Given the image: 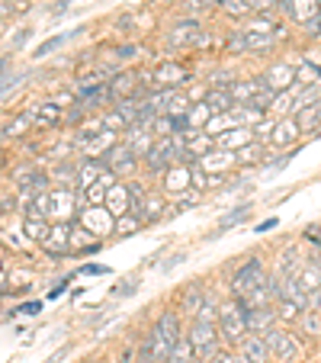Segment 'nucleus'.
Segmentation results:
<instances>
[{
  "label": "nucleus",
  "mask_w": 321,
  "mask_h": 363,
  "mask_svg": "<svg viewBox=\"0 0 321 363\" xmlns=\"http://www.w3.org/2000/svg\"><path fill=\"white\" fill-rule=\"evenodd\" d=\"M218 335H222L225 347H238V341L247 335V309L241 299H225L218 302Z\"/></svg>",
  "instance_id": "obj_1"
},
{
  "label": "nucleus",
  "mask_w": 321,
  "mask_h": 363,
  "mask_svg": "<svg viewBox=\"0 0 321 363\" xmlns=\"http://www.w3.org/2000/svg\"><path fill=\"white\" fill-rule=\"evenodd\" d=\"M183 335V325H180V312L177 309H164V312L154 318V325L148 328V338H151L154 344V354H158V360H168L170 347L177 344V338Z\"/></svg>",
  "instance_id": "obj_2"
},
{
  "label": "nucleus",
  "mask_w": 321,
  "mask_h": 363,
  "mask_svg": "<svg viewBox=\"0 0 321 363\" xmlns=\"http://www.w3.org/2000/svg\"><path fill=\"white\" fill-rule=\"evenodd\" d=\"M187 338L196 350V360L199 363H212V357L222 350V335H218V325H209V321L193 318L187 328Z\"/></svg>",
  "instance_id": "obj_3"
},
{
  "label": "nucleus",
  "mask_w": 321,
  "mask_h": 363,
  "mask_svg": "<svg viewBox=\"0 0 321 363\" xmlns=\"http://www.w3.org/2000/svg\"><path fill=\"white\" fill-rule=\"evenodd\" d=\"M267 277H270V273H267L264 260H260V258H247L245 264H241L235 273H231V280H228V296H231V299H245V296L251 293L254 287H260Z\"/></svg>",
  "instance_id": "obj_4"
},
{
  "label": "nucleus",
  "mask_w": 321,
  "mask_h": 363,
  "mask_svg": "<svg viewBox=\"0 0 321 363\" xmlns=\"http://www.w3.org/2000/svg\"><path fill=\"white\" fill-rule=\"evenodd\" d=\"M267 344H270V354L276 363H299L302 360V344L296 341V335L286 325H276V328L267 331Z\"/></svg>",
  "instance_id": "obj_5"
},
{
  "label": "nucleus",
  "mask_w": 321,
  "mask_h": 363,
  "mask_svg": "<svg viewBox=\"0 0 321 363\" xmlns=\"http://www.w3.org/2000/svg\"><path fill=\"white\" fill-rule=\"evenodd\" d=\"M106 164V171H110L112 177H119V180H126V177H132L135 171L141 168V158L132 151L129 145H122V142H116V145L110 148V151L100 158Z\"/></svg>",
  "instance_id": "obj_6"
},
{
  "label": "nucleus",
  "mask_w": 321,
  "mask_h": 363,
  "mask_svg": "<svg viewBox=\"0 0 321 363\" xmlns=\"http://www.w3.org/2000/svg\"><path fill=\"white\" fill-rule=\"evenodd\" d=\"M203 20H196V16H183V20H177L174 26L168 29V35H164V45H168L170 52H183V49H193L196 39H199V33H203Z\"/></svg>",
  "instance_id": "obj_7"
},
{
  "label": "nucleus",
  "mask_w": 321,
  "mask_h": 363,
  "mask_svg": "<svg viewBox=\"0 0 321 363\" xmlns=\"http://www.w3.org/2000/svg\"><path fill=\"white\" fill-rule=\"evenodd\" d=\"M177 148H174V139H154V145L148 148V154L141 158V168L148 171V174H154V177H160L164 171L170 168V164H177Z\"/></svg>",
  "instance_id": "obj_8"
},
{
  "label": "nucleus",
  "mask_w": 321,
  "mask_h": 363,
  "mask_svg": "<svg viewBox=\"0 0 321 363\" xmlns=\"http://www.w3.org/2000/svg\"><path fill=\"white\" fill-rule=\"evenodd\" d=\"M168 216H170V209H168V193H164V190H148L145 200H141V209H139V219L145 222V229H148V225L164 222Z\"/></svg>",
  "instance_id": "obj_9"
},
{
  "label": "nucleus",
  "mask_w": 321,
  "mask_h": 363,
  "mask_svg": "<svg viewBox=\"0 0 321 363\" xmlns=\"http://www.w3.org/2000/svg\"><path fill=\"white\" fill-rule=\"evenodd\" d=\"M299 122H296V116H276V126H273L270 132V142L267 145L276 148V151H289V148L299 142Z\"/></svg>",
  "instance_id": "obj_10"
},
{
  "label": "nucleus",
  "mask_w": 321,
  "mask_h": 363,
  "mask_svg": "<svg viewBox=\"0 0 321 363\" xmlns=\"http://www.w3.org/2000/svg\"><path fill=\"white\" fill-rule=\"evenodd\" d=\"M260 81H264V84L270 87L273 93L289 91V87L296 84V64H289V62H273L270 68L260 74Z\"/></svg>",
  "instance_id": "obj_11"
},
{
  "label": "nucleus",
  "mask_w": 321,
  "mask_h": 363,
  "mask_svg": "<svg viewBox=\"0 0 321 363\" xmlns=\"http://www.w3.org/2000/svg\"><path fill=\"white\" fill-rule=\"evenodd\" d=\"M100 251H103V238H97L84 225H71V254L74 258H91Z\"/></svg>",
  "instance_id": "obj_12"
},
{
  "label": "nucleus",
  "mask_w": 321,
  "mask_h": 363,
  "mask_svg": "<svg viewBox=\"0 0 321 363\" xmlns=\"http://www.w3.org/2000/svg\"><path fill=\"white\" fill-rule=\"evenodd\" d=\"M39 248H42L49 258H64V254H71V222H52L49 238H45Z\"/></svg>",
  "instance_id": "obj_13"
},
{
  "label": "nucleus",
  "mask_w": 321,
  "mask_h": 363,
  "mask_svg": "<svg viewBox=\"0 0 321 363\" xmlns=\"http://www.w3.org/2000/svg\"><path fill=\"white\" fill-rule=\"evenodd\" d=\"M279 10H286V16L299 26H308L321 16V0H283Z\"/></svg>",
  "instance_id": "obj_14"
},
{
  "label": "nucleus",
  "mask_w": 321,
  "mask_h": 363,
  "mask_svg": "<svg viewBox=\"0 0 321 363\" xmlns=\"http://www.w3.org/2000/svg\"><path fill=\"white\" fill-rule=\"evenodd\" d=\"M81 219H84V229H91L97 238L103 235H112V225H116V219H112V212L106 209V206H81Z\"/></svg>",
  "instance_id": "obj_15"
},
{
  "label": "nucleus",
  "mask_w": 321,
  "mask_h": 363,
  "mask_svg": "<svg viewBox=\"0 0 321 363\" xmlns=\"http://www.w3.org/2000/svg\"><path fill=\"white\" fill-rule=\"evenodd\" d=\"M189 77H193V74H189L183 64L168 62V64H158V68L151 71V84L154 87H183Z\"/></svg>",
  "instance_id": "obj_16"
},
{
  "label": "nucleus",
  "mask_w": 321,
  "mask_h": 363,
  "mask_svg": "<svg viewBox=\"0 0 321 363\" xmlns=\"http://www.w3.org/2000/svg\"><path fill=\"white\" fill-rule=\"evenodd\" d=\"M116 142H119V132H112V129H103V132L91 135V139H81V142H77V151L84 154V158H103V154L110 151Z\"/></svg>",
  "instance_id": "obj_17"
},
{
  "label": "nucleus",
  "mask_w": 321,
  "mask_h": 363,
  "mask_svg": "<svg viewBox=\"0 0 321 363\" xmlns=\"http://www.w3.org/2000/svg\"><path fill=\"white\" fill-rule=\"evenodd\" d=\"M26 113L33 116V126H35V129H52V126H58V122L64 119V110L55 103V100H42V103H33Z\"/></svg>",
  "instance_id": "obj_18"
},
{
  "label": "nucleus",
  "mask_w": 321,
  "mask_h": 363,
  "mask_svg": "<svg viewBox=\"0 0 321 363\" xmlns=\"http://www.w3.org/2000/svg\"><path fill=\"white\" fill-rule=\"evenodd\" d=\"M129 203H132V196H129V180H112L110 187H106V200H103V206L112 212V219L126 216Z\"/></svg>",
  "instance_id": "obj_19"
},
{
  "label": "nucleus",
  "mask_w": 321,
  "mask_h": 363,
  "mask_svg": "<svg viewBox=\"0 0 321 363\" xmlns=\"http://www.w3.org/2000/svg\"><path fill=\"white\" fill-rule=\"evenodd\" d=\"M273 148L267 145V142H247L245 148H238L235 151V161H238V168L241 171H254V168H260V164H264L267 161V154H270Z\"/></svg>",
  "instance_id": "obj_20"
},
{
  "label": "nucleus",
  "mask_w": 321,
  "mask_h": 363,
  "mask_svg": "<svg viewBox=\"0 0 321 363\" xmlns=\"http://www.w3.org/2000/svg\"><path fill=\"white\" fill-rule=\"evenodd\" d=\"M238 350H241L251 363H270L273 360L270 344H267L264 335H245L241 341H238Z\"/></svg>",
  "instance_id": "obj_21"
},
{
  "label": "nucleus",
  "mask_w": 321,
  "mask_h": 363,
  "mask_svg": "<svg viewBox=\"0 0 321 363\" xmlns=\"http://www.w3.org/2000/svg\"><path fill=\"white\" fill-rule=\"evenodd\" d=\"M164 180H160V190L164 193H183V190H189V164H183V161H177V164H170L168 171H164Z\"/></svg>",
  "instance_id": "obj_22"
},
{
  "label": "nucleus",
  "mask_w": 321,
  "mask_h": 363,
  "mask_svg": "<svg viewBox=\"0 0 321 363\" xmlns=\"http://www.w3.org/2000/svg\"><path fill=\"white\" fill-rule=\"evenodd\" d=\"M279 318H276V309L267 306V309H247V335H267L270 328H276Z\"/></svg>",
  "instance_id": "obj_23"
},
{
  "label": "nucleus",
  "mask_w": 321,
  "mask_h": 363,
  "mask_svg": "<svg viewBox=\"0 0 321 363\" xmlns=\"http://www.w3.org/2000/svg\"><path fill=\"white\" fill-rule=\"evenodd\" d=\"M199 164H203L209 174H228V171L238 168V161H235V151H225V148H212L206 158H199Z\"/></svg>",
  "instance_id": "obj_24"
},
{
  "label": "nucleus",
  "mask_w": 321,
  "mask_h": 363,
  "mask_svg": "<svg viewBox=\"0 0 321 363\" xmlns=\"http://www.w3.org/2000/svg\"><path fill=\"white\" fill-rule=\"evenodd\" d=\"M203 299H206V293H203V287L199 283H187V287L180 289V296H177V312H183V315H189V318H196V312H199V306H203Z\"/></svg>",
  "instance_id": "obj_25"
},
{
  "label": "nucleus",
  "mask_w": 321,
  "mask_h": 363,
  "mask_svg": "<svg viewBox=\"0 0 321 363\" xmlns=\"http://www.w3.org/2000/svg\"><path fill=\"white\" fill-rule=\"evenodd\" d=\"M264 87L267 84L260 81V74H257V77H235V81L228 84V91H231V97H235V103H251Z\"/></svg>",
  "instance_id": "obj_26"
},
{
  "label": "nucleus",
  "mask_w": 321,
  "mask_h": 363,
  "mask_svg": "<svg viewBox=\"0 0 321 363\" xmlns=\"http://www.w3.org/2000/svg\"><path fill=\"white\" fill-rule=\"evenodd\" d=\"M247 142H254L251 126H231V129H225L222 135H216V145L225 148V151H238V148H245Z\"/></svg>",
  "instance_id": "obj_27"
},
{
  "label": "nucleus",
  "mask_w": 321,
  "mask_h": 363,
  "mask_svg": "<svg viewBox=\"0 0 321 363\" xmlns=\"http://www.w3.org/2000/svg\"><path fill=\"white\" fill-rule=\"evenodd\" d=\"M119 142L122 145H129L139 158H145L148 154V148L154 145V135H151V129H141V126H132V129H126V132L119 135Z\"/></svg>",
  "instance_id": "obj_28"
},
{
  "label": "nucleus",
  "mask_w": 321,
  "mask_h": 363,
  "mask_svg": "<svg viewBox=\"0 0 321 363\" xmlns=\"http://www.w3.org/2000/svg\"><path fill=\"white\" fill-rule=\"evenodd\" d=\"M251 212H254V206H251V203H238V206H231V209L225 212V216H218L216 235H225V231L238 229V225H245L247 219H251Z\"/></svg>",
  "instance_id": "obj_29"
},
{
  "label": "nucleus",
  "mask_w": 321,
  "mask_h": 363,
  "mask_svg": "<svg viewBox=\"0 0 321 363\" xmlns=\"http://www.w3.org/2000/svg\"><path fill=\"white\" fill-rule=\"evenodd\" d=\"M293 116H296V122H299V132L302 135H315L321 129V100H318V103L302 106V110H296Z\"/></svg>",
  "instance_id": "obj_30"
},
{
  "label": "nucleus",
  "mask_w": 321,
  "mask_h": 363,
  "mask_svg": "<svg viewBox=\"0 0 321 363\" xmlns=\"http://www.w3.org/2000/svg\"><path fill=\"white\" fill-rule=\"evenodd\" d=\"M273 309H276V318L279 325H299V318L305 315V302H296V299H276L273 302Z\"/></svg>",
  "instance_id": "obj_31"
},
{
  "label": "nucleus",
  "mask_w": 321,
  "mask_h": 363,
  "mask_svg": "<svg viewBox=\"0 0 321 363\" xmlns=\"http://www.w3.org/2000/svg\"><path fill=\"white\" fill-rule=\"evenodd\" d=\"M296 280H299L302 293H315V289H321V264H315V260H308V264H299V270L293 273Z\"/></svg>",
  "instance_id": "obj_32"
},
{
  "label": "nucleus",
  "mask_w": 321,
  "mask_h": 363,
  "mask_svg": "<svg viewBox=\"0 0 321 363\" xmlns=\"http://www.w3.org/2000/svg\"><path fill=\"white\" fill-rule=\"evenodd\" d=\"M203 103L209 106L212 113H231L235 110V97H231L228 87H209L203 97Z\"/></svg>",
  "instance_id": "obj_33"
},
{
  "label": "nucleus",
  "mask_w": 321,
  "mask_h": 363,
  "mask_svg": "<svg viewBox=\"0 0 321 363\" xmlns=\"http://www.w3.org/2000/svg\"><path fill=\"white\" fill-rule=\"evenodd\" d=\"M296 84L299 87L321 84V64L308 62V58H299V62H296Z\"/></svg>",
  "instance_id": "obj_34"
},
{
  "label": "nucleus",
  "mask_w": 321,
  "mask_h": 363,
  "mask_svg": "<svg viewBox=\"0 0 321 363\" xmlns=\"http://www.w3.org/2000/svg\"><path fill=\"white\" fill-rule=\"evenodd\" d=\"M49 229H52V222L45 216H26L23 219V231H26V238L35 241V245H42L45 238H49Z\"/></svg>",
  "instance_id": "obj_35"
},
{
  "label": "nucleus",
  "mask_w": 321,
  "mask_h": 363,
  "mask_svg": "<svg viewBox=\"0 0 321 363\" xmlns=\"http://www.w3.org/2000/svg\"><path fill=\"white\" fill-rule=\"evenodd\" d=\"M164 363H199V360H196L193 344H189V338H187V331L177 338V344L170 347V354H168V360H164Z\"/></svg>",
  "instance_id": "obj_36"
},
{
  "label": "nucleus",
  "mask_w": 321,
  "mask_h": 363,
  "mask_svg": "<svg viewBox=\"0 0 321 363\" xmlns=\"http://www.w3.org/2000/svg\"><path fill=\"white\" fill-rule=\"evenodd\" d=\"M29 129H35L33 126V116H29V113H20V116H13L7 126L0 129V135H7V139H23Z\"/></svg>",
  "instance_id": "obj_37"
},
{
  "label": "nucleus",
  "mask_w": 321,
  "mask_h": 363,
  "mask_svg": "<svg viewBox=\"0 0 321 363\" xmlns=\"http://www.w3.org/2000/svg\"><path fill=\"white\" fill-rule=\"evenodd\" d=\"M141 229H145V222H141L135 212H126V216L116 219V225H112V235H116V238H129V235H135V231H141Z\"/></svg>",
  "instance_id": "obj_38"
},
{
  "label": "nucleus",
  "mask_w": 321,
  "mask_h": 363,
  "mask_svg": "<svg viewBox=\"0 0 321 363\" xmlns=\"http://www.w3.org/2000/svg\"><path fill=\"white\" fill-rule=\"evenodd\" d=\"M218 10H225L235 20H247L254 13V0H218Z\"/></svg>",
  "instance_id": "obj_39"
},
{
  "label": "nucleus",
  "mask_w": 321,
  "mask_h": 363,
  "mask_svg": "<svg viewBox=\"0 0 321 363\" xmlns=\"http://www.w3.org/2000/svg\"><path fill=\"white\" fill-rule=\"evenodd\" d=\"M231 126H238L231 113H212V116H209V122H206V126H203V132H209L212 139H216V135H222L225 129H231Z\"/></svg>",
  "instance_id": "obj_40"
},
{
  "label": "nucleus",
  "mask_w": 321,
  "mask_h": 363,
  "mask_svg": "<svg viewBox=\"0 0 321 363\" xmlns=\"http://www.w3.org/2000/svg\"><path fill=\"white\" fill-rule=\"evenodd\" d=\"M209 116H212V110L203 103V100H196V103H189L187 119H189V126H193V129H203L206 122H209Z\"/></svg>",
  "instance_id": "obj_41"
},
{
  "label": "nucleus",
  "mask_w": 321,
  "mask_h": 363,
  "mask_svg": "<svg viewBox=\"0 0 321 363\" xmlns=\"http://www.w3.org/2000/svg\"><path fill=\"white\" fill-rule=\"evenodd\" d=\"M151 135H154V139H168V135H174V116H168V113L154 116V122H151Z\"/></svg>",
  "instance_id": "obj_42"
},
{
  "label": "nucleus",
  "mask_w": 321,
  "mask_h": 363,
  "mask_svg": "<svg viewBox=\"0 0 321 363\" xmlns=\"http://www.w3.org/2000/svg\"><path fill=\"white\" fill-rule=\"evenodd\" d=\"M273 126H276V116H273V113H267L264 119H257V122H254V126H251L254 139H257V142H270Z\"/></svg>",
  "instance_id": "obj_43"
},
{
  "label": "nucleus",
  "mask_w": 321,
  "mask_h": 363,
  "mask_svg": "<svg viewBox=\"0 0 321 363\" xmlns=\"http://www.w3.org/2000/svg\"><path fill=\"white\" fill-rule=\"evenodd\" d=\"M68 39H71V33H62V35H52V39H45V42L39 45V49H35V58H49L52 52L62 49V45L68 42Z\"/></svg>",
  "instance_id": "obj_44"
},
{
  "label": "nucleus",
  "mask_w": 321,
  "mask_h": 363,
  "mask_svg": "<svg viewBox=\"0 0 321 363\" xmlns=\"http://www.w3.org/2000/svg\"><path fill=\"white\" fill-rule=\"evenodd\" d=\"M299 328L305 331L308 338H315V335H321V315L318 312H305L299 318Z\"/></svg>",
  "instance_id": "obj_45"
},
{
  "label": "nucleus",
  "mask_w": 321,
  "mask_h": 363,
  "mask_svg": "<svg viewBox=\"0 0 321 363\" xmlns=\"http://www.w3.org/2000/svg\"><path fill=\"white\" fill-rule=\"evenodd\" d=\"M212 363H251V360H247L238 347H222L216 357H212Z\"/></svg>",
  "instance_id": "obj_46"
},
{
  "label": "nucleus",
  "mask_w": 321,
  "mask_h": 363,
  "mask_svg": "<svg viewBox=\"0 0 321 363\" xmlns=\"http://www.w3.org/2000/svg\"><path fill=\"white\" fill-rule=\"evenodd\" d=\"M135 289H139V277H126L119 287H112L110 296H112V299H126V296H132Z\"/></svg>",
  "instance_id": "obj_47"
},
{
  "label": "nucleus",
  "mask_w": 321,
  "mask_h": 363,
  "mask_svg": "<svg viewBox=\"0 0 321 363\" xmlns=\"http://www.w3.org/2000/svg\"><path fill=\"white\" fill-rule=\"evenodd\" d=\"M112 26L119 29V33H135L139 29V16L135 13H122V16H116V23Z\"/></svg>",
  "instance_id": "obj_48"
},
{
  "label": "nucleus",
  "mask_w": 321,
  "mask_h": 363,
  "mask_svg": "<svg viewBox=\"0 0 321 363\" xmlns=\"http://www.w3.org/2000/svg\"><path fill=\"white\" fill-rule=\"evenodd\" d=\"M77 273H84V277H106V273H110V267H106V264H84Z\"/></svg>",
  "instance_id": "obj_49"
},
{
  "label": "nucleus",
  "mask_w": 321,
  "mask_h": 363,
  "mask_svg": "<svg viewBox=\"0 0 321 363\" xmlns=\"http://www.w3.org/2000/svg\"><path fill=\"white\" fill-rule=\"evenodd\" d=\"M305 312H318L321 315V289H315V293L305 296Z\"/></svg>",
  "instance_id": "obj_50"
},
{
  "label": "nucleus",
  "mask_w": 321,
  "mask_h": 363,
  "mask_svg": "<svg viewBox=\"0 0 321 363\" xmlns=\"http://www.w3.org/2000/svg\"><path fill=\"white\" fill-rule=\"evenodd\" d=\"M276 225H279V219H276V216H270V219H264L260 225H254V231H257V235H267V231H273Z\"/></svg>",
  "instance_id": "obj_51"
},
{
  "label": "nucleus",
  "mask_w": 321,
  "mask_h": 363,
  "mask_svg": "<svg viewBox=\"0 0 321 363\" xmlns=\"http://www.w3.org/2000/svg\"><path fill=\"white\" fill-rule=\"evenodd\" d=\"M16 312H20V315H39V312H42V302H35V299L33 302H23Z\"/></svg>",
  "instance_id": "obj_52"
},
{
  "label": "nucleus",
  "mask_w": 321,
  "mask_h": 363,
  "mask_svg": "<svg viewBox=\"0 0 321 363\" xmlns=\"http://www.w3.org/2000/svg\"><path fill=\"white\" fill-rule=\"evenodd\" d=\"M183 260H187V254H174V258H170V260H164V264H160V270L168 273V270H174L177 264H183Z\"/></svg>",
  "instance_id": "obj_53"
},
{
  "label": "nucleus",
  "mask_w": 321,
  "mask_h": 363,
  "mask_svg": "<svg viewBox=\"0 0 321 363\" xmlns=\"http://www.w3.org/2000/svg\"><path fill=\"white\" fill-rule=\"evenodd\" d=\"M64 357H68V347H64V350H55V354H52V357H49V360H45V363H62Z\"/></svg>",
  "instance_id": "obj_54"
},
{
  "label": "nucleus",
  "mask_w": 321,
  "mask_h": 363,
  "mask_svg": "<svg viewBox=\"0 0 321 363\" xmlns=\"http://www.w3.org/2000/svg\"><path fill=\"white\" fill-rule=\"evenodd\" d=\"M318 238H321V225H318Z\"/></svg>",
  "instance_id": "obj_55"
}]
</instances>
